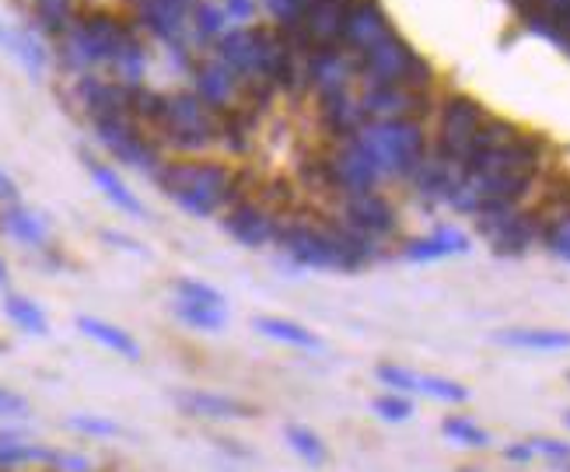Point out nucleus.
<instances>
[{"label":"nucleus","mask_w":570,"mask_h":472,"mask_svg":"<svg viewBox=\"0 0 570 472\" xmlns=\"http://www.w3.org/2000/svg\"><path fill=\"white\" fill-rule=\"evenodd\" d=\"M469 253V235L455 225H438L424 238H410L403 245V259L410 263H434V259H449Z\"/></svg>","instance_id":"obj_21"},{"label":"nucleus","mask_w":570,"mask_h":472,"mask_svg":"<svg viewBox=\"0 0 570 472\" xmlns=\"http://www.w3.org/2000/svg\"><path fill=\"white\" fill-rule=\"evenodd\" d=\"M91 130H95L98 144H102L116 161L130 165L137 171H147V176H155V171L161 168L158 144L147 140V134H144V127L137 119H130V116L95 119Z\"/></svg>","instance_id":"obj_7"},{"label":"nucleus","mask_w":570,"mask_h":472,"mask_svg":"<svg viewBox=\"0 0 570 472\" xmlns=\"http://www.w3.org/2000/svg\"><path fill=\"white\" fill-rule=\"evenodd\" d=\"M171 204H179L193 217H220L232 204L235 168L220 161H161L151 176Z\"/></svg>","instance_id":"obj_1"},{"label":"nucleus","mask_w":570,"mask_h":472,"mask_svg":"<svg viewBox=\"0 0 570 472\" xmlns=\"http://www.w3.org/2000/svg\"><path fill=\"white\" fill-rule=\"evenodd\" d=\"M567 427H570V413H567Z\"/></svg>","instance_id":"obj_51"},{"label":"nucleus","mask_w":570,"mask_h":472,"mask_svg":"<svg viewBox=\"0 0 570 472\" xmlns=\"http://www.w3.org/2000/svg\"><path fill=\"white\" fill-rule=\"evenodd\" d=\"M225 217V232L245 245V248H266V245H277L281 235V217L274 207H266L263 200H245L232 210L220 214Z\"/></svg>","instance_id":"obj_12"},{"label":"nucleus","mask_w":570,"mask_h":472,"mask_svg":"<svg viewBox=\"0 0 570 472\" xmlns=\"http://www.w3.org/2000/svg\"><path fill=\"white\" fill-rule=\"evenodd\" d=\"M340 220H343V225L357 228L361 235L382 242V245L400 235V214H395L392 200L379 189L340 196Z\"/></svg>","instance_id":"obj_9"},{"label":"nucleus","mask_w":570,"mask_h":472,"mask_svg":"<svg viewBox=\"0 0 570 472\" xmlns=\"http://www.w3.org/2000/svg\"><path fill=\"white\" fill-rule=\"evenodd\" d=\"M193 95L214 112H225L238 106V78L220 60H200L193 63Z\"/></svg>","instance_id":"obj_17"},{"label":"nucleus","mask_w":570,"mask_h":472,"mask_svg":"<svg viewBox=\"0 0 570 472\" xmlns=\"http://www.w3.org/2000/svg\"><path fill=\"white\" fill-rule=\"evenodd\" d=\"M281 253L294 269H336V253L326 232V220L315 225V220H281V235H277Z\"/></svg>","instance_id":"obj_8"},{"label":"nucleus","mask_w":570,"mask_h":472,"mask_svg":"<svg viewBox=\"0 0 570 472\" xmlns=\"http://www.w3.org/2000/svg\"><path fill=\"white\" fill-rule=\"evenodd\" d=\"M263 42H266V29H256V24H249V29H232L217 39L214 60L225 63L238 78V85L249 78H263Z\"/></svg>","instance_id":"obj_14"},{"label":"nucleus","mask_w":570,"mask_h":472,"mask_svg":"<svg viewBox=\"0 0 570 472\" xmlns=\"http://www.w3.org/2000/svg\"><path fill=\"white\" fill-rule=\"evenodd\" d=\"M567 382H570V375H567Z\"/></svg>","instance_id":"obj_52"},{"label":"nucleus","mask_w":570,"mask_h":472,"mask_svg":"<svg viewBox=\"0 0 570 472\" xmlns=\"http://www.w3.org/2000/svg\"><path fill=\"white\" fill-rule=\"evenodd\" d=\"M441 434L449 437L452 444H462V449H490V434L476 424V420L469 416H444L441 424Z\"/></svg>","instance_id":"obj_35"},{"label":"nucleus","mask_w":570,"mask_h":472,"mask_svg":"<svg viewBox=\"0 0 570 472\" xmlns=\"http://www.w3.org/2000/svg\"><path fill=\"white\" fill-rule=\"evenodd\" d=\"M106 238H109V242H116V245H122V248H127V253H140V245H137L134 238H127V235H116V232H106Z\"/></svg>","instance_id":"obj_48"},{"label":"nucleus","mask_w":570,"mask_h":472,"mask_svg":"<svg viewBox=\"0 0 570 472\" xmlns=\"http://www.w3.org/2000/svg\"><path fill=\"white\" fill-rule=\"evenodd\" d=\"M542 245H547L557 259L570 263V210L542 214Z\"/></svg>","instance_id":"obj_34"},{"label":"nucleus","mask_w":570,"mask_h":472,"mask_svg":"<svg viewBox=\"0 0 570 472\" xmlns=\"http://www.w3.org/2000/svg\"><path fill=\"white\" fill-rule=\"evenodd\" d=\"M483 122H487V109L473 95H462V91L449 95L438 109V137L431 144V151L465 171L469 147H473V137Z\"/></svg>","instance_id":"obj_6"},{"label":"nucleus","mask_w":570,"mask_h":472,"mask_svg":"<svg viewBox=\"0 0 570 472\" xmlns=\"http://www.w3.org/2000/svg\"><path fill=\"white\" fill-rule=\"evenodd\" d=\"M361 147L375 161L382 183H406L416 165L428 158L431 144L424 134V122L416 119H392V122H364L357 134Z\"/></svg>","instance_id":"obj_3"},{"label":"nucleus","mask_w":570,"mask_h":472,"mask_svg":"<svg viewBox=\"0 0 570 472\" xmlns=\"http://www.w3.org/2000/svg\"><path fill=\"white\" fill-rule=\"evenodd\" d=\"M176 151L200 155L217 144V112L207 109L193 91L165 95V109L155 127Z\"/></svg>","instance_id":"obj_5"},{"label":"nucleus","mask_w":570,"mask_h":472,"mask_svg":"<svg viewBox=\"0 0 570 472\" xmlns=\"http://www.w3.org/2000/svg\"><path fill=\"white\" fill-rule=\"evenodd\" d=\"M459 179H462L459 165H452V161H444L441 155L428 151V158L416 165V171L406 183H410L413 196L424 207H449V196L455 193Z\"/></svg>","instance_id":"obj_15"},{"label":"nucleus","mask_w":570,"mask_h":472,"mask_svg":"<svg viewBox=\"0 0 570 472\" xmlns=\"http://www.w3.org/2000/svg\"><path fill=\"white\" fill-rule=\"evenodd\" d=\"M361 112L367 122H392V119H424L431 112V91H410L400 85L364 88L361 91Z\"/></svg>","instance_id":"obj_11"},{"label":"nucleus","mask_w":570,"mask_h":472,"mask_svg":"<svg viewBox=\"0 0 570 472\" xmlns=\"http://www.w3.org/2000/svg\"><path fill=\"white\" fill-rule=\"evenodd\" d=\"M330 158V176H333V189H336V200L346 193H367V189H379L382 176L371 155L361 147L357 137H346V140H333V147L326 151Z\"/></svg>","instance_id":"obj_10"},{"label":"nucleus","mask_w":570,"mask_h":472,"mask_svg":"<svg viewBox=\"0 0 570 472\" xmlns=\"http://www.w3.org/2000/svg\"><path fill=\"white\" fill-rule=\"evenodd\" d=\"M326 232H330V242H333V253H336V269L343 273H354V269H367L371 263L385 259V245L361 235L357 228L343 225L340 217L326 220Z\"/></svg>","instance_id":"obj_16"},{"label":"nucleus","mask_w":570,"mask_h":472,"mask_svg":"<svg viewBox=\"0 0 570 472\" xmlns=\"http://www.w3.org/2000/svg\"><path fill=\"white\" fill-rule=\"evenodd\" d=\"M225 14L235 18V21H253V14H256V0H228V4H225Z\"/></svg>","instance_id":"obj_46"},{"label":"nucleus","mask_w":570,"mask_h":472,"mask_svg":"<svg viewBox=\"0 0 570 472\" xmlns=\"http://www.w3.org/2000/svg\"><path fill=\"white\" fill-rule=\"evenodd\" d=\"M375 378H379L389 392L416 395L420 371H410V367H403V364H379V367H375Z\"/></svg>","instance_id":"obj_38"},{"label":"nucleus","mask_w":570,"mask_h":472,"mask_svg":"<svg viewBox=\"0 0 570 472\" xmlns=\"http://www.w3.org/2000/svg\"><path fill=\"white\" fill-rule=\"evenodd\" d=\"M535 11H542L547 18H553L557 24H567V21H570V0H539Z\"/></svg>","instance_id":"obj_43"},{"label":"nucleus","mask_w":570,"mask_h":472,"mask_svg":"<svg viewBox=\"0 0 570 472\" xmlns=\"http://www.w3.org/2000/svg\"><path fill=\"white\" fill-rule=\"evenodd\" d=\"M4 284H8V263L0 259V287H4Z\"/></svg>","instance_id":"obj_49"},{"label":"nucleus","mask_w":570,"mask_h":472,"mask_svg":"<svg viewBox=\"0 0 570 472\" xmlns=\"http://www.w3.org/2000/svg\"><path fill=\"white\" fill-rule=\"evenodd\" d=\"M371 410H375L382 420H389V424H406V420L413 416V400L410 395H400V392H385L371 403Z\"/></svg>","instance_id":"obj_39"},{"label":"nucleus","mask_w":570,"mask_h":472,"mask_svg":"<svg viewBox=\"0 0 570 472\" xmlns=\"http://www.w3.org/2000/svg\"><path fill=\"white\" fill-rule=\"evenodd\" d=\"M0 42H4L11 53L29 67V73H39L46 70V46L39 42V36L36 32H29V29H0Z\"/></svg>","instance_id":"obj_29"},{"label":"nucleus","mask_w":570,"mask_h":472,"mask_svg":"<svg viewBox=\"0 0 570 472\" xmlns=\"http://www.w3.org/2000/svg\"><path fill=\"white\" fill-rule=\"evenodd\" d=\"M459 472H480V469H459Z\"/></svg>","instance_id":"obj_50"},{"label":"nucleus","mask_w":570,"mask_h":472,"mask_svg":"<svg viewBox=\"0 0 570 472\" xmlns=\"http://www.w3.org/2000/svg\"><path fill=\"white\" fill-rule=\"evenodd\" d=\"M504 459L508 462H518V465H529L535 459V452H532L529 441H514V444H508V449H504Z\"/></svg>","instance_id":"obj_45"},{"label":"nucleus","mask_w":570,"mask_h":472,"mask_svg":"<svg viewBox=\"0 0 570 472\" xmlns=\"http://www.w3.org/2000/svg\"><path fill=\"white\" fill-rule=\"evenodd\" d=\"M354 63H357V78L364 81V88L400 85L410 91H431L434 85V67L420 57L400 32H392L379 46H371L367 53L354 57Z\"/></svg>","instance_id":"obj_4"},{"label":"nucleus","mask_w":570,"mask_h":472,"mask_svg":"<svg viewBox=\"0 0 570 472\" xmlns=\"http://www.w3.org/2000/svg\"><path fill=\"white\" fill-rule=\"evenodd\" d=\"M176 406L193 420H207V424H217V420H245L253 413V406H245L242 400H232V395H220V392H207V389L179 392Z\"/></svg>","instance_id":"obj_19"},{"label":"nucleus","mask_w":570,"mask_h":472,"mask_svg":"<svg viewBox=\"0 0 570 472\" xmlns=\"http://www.w3.org/2000/svg\"><path fill=\"white\" fill-rule=\"evenodd\" d=\"M0 235H8L11 242H21V245L42 248L49 238V225L36 210L21 207V204H8L0 210Z\"/></svg>","instance_id":"obj_24"},{"label":"nucleus","mask_w":570,"mask_h":472,"mask_svg":"<svg viewBox=\"0 0 570 472\" xmlns=\"http://www.w3.org/2000/svg\"><path fill=\"white\" fill-rule=\"evenodd\" d=\"M357 78V63L346 53L343 46L336 49H315L308 57V85L318 95H333V91H351V81Z\"/></svg>","instance_id":"obj_18"},{"label":"nucleus","mask_w":570,"mask_h":472,"mask_svg":"<svg viewBox=\"0 0 570 472\" xmlns=\"http://www.w3.org/2000/svg\"><path fill=\"white\" fill-rule=\"evenodd\" d=\"M395 29L385 14V8L379 0H351V8H346V21H343V49L351 57H361L367 53L371 46H379L382 39H389Z\"/></svg>","instance_id":"obj_13"},{"label":"nucleus","mask_w":570,"mask_h":472,"mask_svg":"<svg viewBox=\"0 0 570 472\" xmlns=\"http://www.w3.org/2000/svg\"><path fill=\"white\" fill-rule=\"evenodd\" d=\"M24 413H29V403L14 392L0 389V416H24Z\"/></svg>","instance_id":"obj_44"},{"label":"nucleus","mask_w":570,"mask_h":472,"mask_svg":"<svg viewBox=\"0 0 570 472\" xmlns=\"http://www.w3.org/2000/svg\"><path fill=\"white\" fill-rule=\"evenodd\" d=\"M529 444H532L535 459H550L553 465L570 462V444H567V441H560V437H532Z\"/></svg>","instance_id":"obj_41"},{"label":"nucleus","mask_w":570,"mask_h":472,"mask_svg":"<svg viewBox=\"0 0 570 472\" xmlns=\"http://www.w3.org/2000/svg\"><path fill=\"white\" fill-rule=\"evenodd\" d=\"M85 168H88V176H91V183L106 193V200L112 204V207H119L122 214H130V217H147V207L137 200V193H130V186L119 179V171L116 168H109L106 161H98V158H91V155H85Z\"/></svg>","instance_id":"obj_23"},{"label":"nucleus","mask_w":570,"mask_h":472,"mask_svg":"<svg viewBox=\"0 0 570 472\" xmlns=\"http://www.w3.org/2000/svg\"><path fill=\"white\" fill-rule=\"evenodd\" d=\"M189 32L200 39V42L220 39V36L228 32V14H225V8H217L214 0H196V8L189 14Z\"/></svg>","instance_id":"obj_30"},{"label":"nucleus","mask_w":570,"mask_h":472,"mask_svg":"<svg viewBox=\"0 0 570 472\" xmlns=\"http://www.w3.org/2000/svg\"><path fill=\"white\" fill-rule=\"evenodd\" d=\"M78 330H81L88 340H95L98 346H106V351H112V354H119V357H127V361H140V343H137L127 330L112 326V322L81 315V318H78Z\"/></svg>","instance_id":"obj_27"},{"label":"nucleus","mask_w":570,"mask_h":472,"mask_svg":"<svg viewBox=\"0 0 570 472\" xmlns=\"http://www.w3.org/2000/svg\"><path fill=\"white\" fill-rule=\"evenodd\" d=\"M318 116H322V127L333 140H346V137H357L364 130V112L361 102L351 91H333V95H318Z\"/></svg>","instance_id":"obj_20"},{"label":"nucleus","mask_w":570,"mask_h":472,"mask_svg":"<svg viewBox=\"0 0 570 472\" xmlns=\"http://www.w3.org/2000/svg\"><path fill=\"white\" fill-rule=\"evenodd\" d=\"M284 441L291 444V452H294L297 459H305L308 465H326V459H330L326 441H322L315 431L302 427V424H287V427H284Z\"/></svg>","instance_id":"obj_32"},{"label":"nucleus","mask_w":570,"mask_h":472,"mask_svg":"<svg viewBox=\"0 0 570 472\" xmlns=\"http://www.w3.org/2000/svg\"><path fill=\"white\" fill-rule=\"evenodd\" d=\"M253 330L266 340H277V343H287V346H297V351H312V354H322L326 351V343H322L312 330L297 326V322H287V318H269V315H259L253 318Z\"/></svg>","instance_id":"obj_26"},{"label":"nucleus","mask_w":570,"mask_h":472,"mask_svg":"<svg viewBox=\"0 0 570 472\" xmlns=\"http://www.w3.org/2000/svg\"><path fill=\"white\" fill-rule=\"evenodd\" d=\"M81 18L78 0H32V21L36 29L60 39L73 21Z\"/></svg>","instance_id":"obj_28"},{"label":"nucleus","mask_w":570,"mask_h":472,"mask_svg":"<svg viewBox=\"0 0 570 472\" xmlns=\"http://www.w3.org/2000/svg\"><path fill=\"white\" fill-rule=\"evenodd\" d=\"M4 312H8V318L14 322V326L24 330V333H32V336H46V333H49L46 312L32 302V297H24V294H8V297H4Z\"/></svg>","instance_id":"obj_31"},{"label":"nucleus","mask_w":570,"mask_h":472,"mask_svg":"<svg viewBox=\"0 0 570 472\" xmlns=\"http://www.w3.org/2000/svg\"><path fill=\"white\" fill-rule=\"evenodd\" d=\"M49 465L60 469V472H91V462L85 455H73V452H53Z\"/></svg>","instance_id":"obj_42"},{"label":"nucleus","mask_w":570,"mask_h":472,"mask_svg":"<svg viewBox=\"0 0 570 472\" xmlns=\"http://www.w3.org/2000/svg\"><path fill=\"white\" fill-rule=\"evenodd\" d=\"M179 322H186L189 330H200V333H220L228 326V308H204V305H186L176 302L171 305Z\"/></svg>","instance_id":"obj_33"},{"label":"nucleus","mask_w":570,"mask_h":472,"mask_svg":"<svg viewBox=\"0 0 570 472\" xmlns=\"http://www.w3.org/2000/svg\"><path fill=\"white\" fill-rule=\"evenodd\" d=\"M346 0H315L305 11L302 24L315 49H336L343 42V21H346Z\"/></svg>","instance_id":"obj_22"},{"label":"nucleus","mask_w":570,"mask_h":472,"mask_svg":"<svg viewBox=\"0 0 570 472\" xmlns=\"http://www.w3.org/2000/svg\"><path fill=\"white\" fill-rule=\"evenodd\" d=\"M416 395H428V400L449 403V406H462L469 403V389L452 382V378H438V375H420Z\"/></svg>","instance_id":"obj_37"},{"label":"nucleus","mask_w":570,"mask_h":472,"mask_svg":"<svg viewBox=\"0 0 570 472\" xmlns=\"http://www.w3.org/2000/svg\"><path fill=\"white\" fill-rule=\"evenodd\" d=\"M67 427L78 431V434H88V437H119L122 434V427L112 424V420H106V416H88V413L70 416Z\"/></svg>","instance_id":"obj_40"},{"label":"nucleus","mask_w":570,"mask_h":472,"mask_svg":"<svg viewBox=\"0 0 570 472\" xmlns=\"http://www.w3.org/2000/svg\"><path fill=\"white\" fill-rule=\"evenodd\" d=\"M0 204H18V186H14V179L8 176V171H0Z\"/></svg>","instance_id":"obj_47"},{"label":"nucleus","mask_w":570,"mask_h":472,"mask_svg":"<svg viewBox=\"0 0 570 472\" xmlns=\"http://www.w3.org/2000/svg\"><path fill=\"white\" fill-rule=\"evenodd\" d=\"M137 39L134 24L119 21L109 11H88L57 39L60 63L73 73H91L95 67H112L119 49Z\"/></svg>","instance_id":"obj_2"},{"label":"nucleus","mask_w":570,"mask_h":472,"mask_svg":"<svg viewBox=\"0 0 570 472\" xmlns=\"http://www.w3.org/2000/svg\"><path fill=\"white\" fill-rule=\"evenodd\" d=\"M176 291V302H186V305H204V308H225V294L217 287L204 284V281H193V277H179L171 284Z\"/></svg>","instance_id":"obj_36"},{"label":"nucleus","mask_w":570,"mask_h":472,"mask_svg":"<svg viewBox=\"0 0 570 472\" xmlns=\"http://www.w3.org/2000/svg\"><path fill=\"white\" fill-rule=\"evenodd\" d=\"M493 340H498L501 346H511V351H535V354L570 351L567 330H501Z\"/></svg>","instance_id":"obj_25"}]
</instances>
